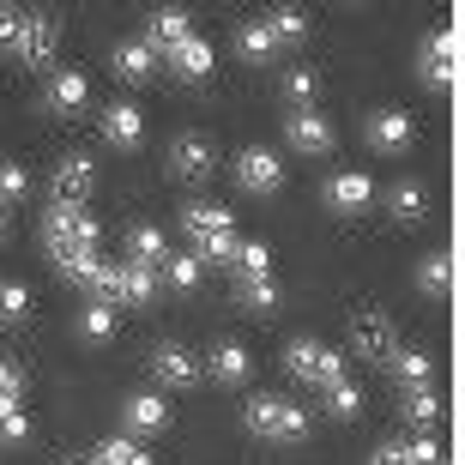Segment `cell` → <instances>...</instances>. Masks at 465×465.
Listing matches in <instances>:
<instances>
[{
    "instance_id": "6da1fadb",
    "label": "cell",
    "mask_w": 465,
    "mask_h": 465,
    "mask_svg": "<svg viewBox=\"0 0 465 465\" xmlns=\"http://www.w3.org/2000/svg\"><path fill=\"white\" fill-rule=\"evenodd\" d=\"M242 423H248V435L278 441V448H291V441H302V435H309V411H302V405H291V399H278V393L248 399V405H242Z\"/></svg>"
},
{
    "instance_id": "7a4b0ae2",
    "label": "cell",
    "mask_w": 465,
    "mask_h": 465,
    "mask_svg": "<svg viewBox=\"0 0 465 465\" xmlns=\"http://www.w3.org/2000/svg\"><path fill=\"white\" fill-rule=\"evenodd\" d=\"M0 54L49 61V54H54V18L49 13H13V6H0Z\"/></svg>"
},
{
    "instance_id": "3957f363",
    "label": "cell",
    "mask_w": 465,
    "mask_h": 465,
    "mask_svg": "<svg viewBox=\"0 0 465 465\" xmlns=\"http://www.w3.org/2000/svg\"><path fill=\"white\" fill-rule=\"evenodd\" d=\"M97 218H91L85 206H54L49 218H43V242H49V260L61 254H79V248H97Z\"/></svg>"
},
{
    "instance_id": "277c9868",
    "label": "cell",
    "mask_w": 465,
    "mask_h": 465,
    "mask_svg": "<svg viewBox=\"0 0 465 465\" xmlns=\"http://www.w3.org/2000/svg\"><path fill=\"white\" fill-rule=\"evenodd\" d=\"M291 375L327 393V387L345 381V357H339L332 345H321V339H296V345H291Z\"/></svg>"
},
{
    "instance_id": "5b68a950",
    "label": "cell",
    "mask_w": 465,
    "mask_h": 465,
    "mask_svg": "<svg viewBox=\"0 0 465 465\" xmlns=\"http://www.w3.org/2000/svg\"><path fill=\"white\" fill-rule=\"evenodd\" d=\"M417 73H423V85L448 91L453 79H460V25H448V31H435L423 49H417Z\"/></svg>"
},
{
    "instance_id": "8992f818",
    "label": "cell",
    "mask_w": 465,
    "mask_h": 465,
    "mask_svg": "<svg viewBox=\"0 0 465 465\" xmlns=\"http://www.w3.org/2000/svg\"><path fill=\"white\" fill-rule=\"evenodd\" d=\"M49 188H54V206H85L91 200V188H97V163L91 157H61L54 163V175H49Z\"/></svg>"
},
{
    "instance_id": "52a82bcc",
    "label": "cell",
    "mask_w": 465,
    "mask_h": 465,
    "mask_svg": "<svg viewBox=\"0 0 465 465\" xmlns=\"http://www.w3.org/2000/svg\"><path fill=\"white\" fill-rule=\"evenodd\" d=\"M351 351L357 357H375V362H387L399 351V339H393V321L381 309H357V321H351Z\"/></svg>"
},
{
    "instance_id": "ba28073f",
    "label": "cell",
    "mask_w": 465,
    "mask_h": 465,
    "mask_svg": "<svg viewBox=\"0 0 465 465\" xmlns=\"http://www.w3.org/2000/svg\"><path fill=\"white\" fill-rule=\"evenodd\" d=\"M152 375L163 381V387H193L200 381V357H193L188 345H175V339H163V345H152Z\"/></svg>"
},
{
    "instance_id": "9c48e42d",
    "label": "cell",
    "mask_w": 465,
    "mask_h": 465,
    "mask_svg": "<svg viewBox=\"0 0 465 465\" xmlns=\"http://www.w3.org/2000/svg\"><path fill=\"white\" fill-rule=\"evenodd\" d=\"M284 139H291V152H302V157H327L332 145H339L327 115H314V109H296V115L284 121Z\"/></svg>"
},
{
    "instance_id": "30bf717a",
    "label": "cell",
    "mask_w": 465,
    "mask_h": 465,
    "mask_svg": "<svg viewBox=\"0 0 465 465\" xmlns=\"http://www.w3.org/2000/svg\"><path fill=\"white\" fill-rule=\"evenodd\" d=\"M170 170L182 175V182H206L212 170H218V152H212V139L206 134H182L170 145Z\"/></svg>"
},
{
    "instance_id": "8fae6325",
    "label": "cell",
    "mask_w": 465,
    "mask_h": 465,
    "mask_svg": "<svg viewBox=\"0 0 465 465\" xmlns=\"http://www.w3.org/2000/svg\"><path fill=\"white\" fill-rule=\"evenodd\" d=\"M236 182H242L248 193H278V188H284V163H278L272 152L248 145V152L236 157Z\"/></svg>"
},
{
    "instance_id": "7c38bea8",
    "label": "cell",
    "mask_w": 465,
    "mask_h": 465,
    "mask_svg": "<svg viewBox=\"0 0 465 465\" xmlns=\"http://www.w3.org/2000/svg\"><path fill=\"white\" fill-rule=\"evenodd\" d=\"M369 200H375V188H369V175H362V170H339L327 182V206L345 212V218H351V212H362Z\"/></svg>"
},
{
    "instance_id": "4fadbf2b",
    "label": "cell",
    "mask_w": 465,
    "mask_h": 465,
    "mask_svg": "<svg viewBox=\"0 0 465 465\" xmlns=\"http://www.w3.org/2000/svg\"><path fill=\"white\" fill-rule=\"evenodd\" d=\"M182 36H193V31H188V13H182V6H163V13L145 18V49H152V54H170Z\"/></svg>"
},
{
    "instance_id": "5bb4252c",
    "label": "cell",
    "mask_w": 465,
    "mask_h": 465,
    "mask_svg": "<svg viewBox=\"0 0 465 465\" xmlns=\"http://www.w3.org/2000/svg\"><path fill=\"white\" fill-rule=\"evenodd\" d=\"M369 145H375V152H405V145H411V115L375 109V115H369Z\"/></svg>"
},
{
    "instance_id": "9a60e30c",
    "label": "cell",
    "mask_w": 465,
    "mask_h": 465,
    "mask_svg": "<svg viewBox=\"0 0 465 465\" xmlns=\"http://www.w3.org/2000/svg\"><path fill=\"white\" fill-rule=\"evenodd\" d=\"M104 139H109V145H121V152H134L139 139H145V115H139L134 104H109L104 109Z\"/></svg>"
},
{
    "instance_id": "2e32d148",
    "label": "cell",
    "mask_w": 465,
    "mask_h": 465,
    "mask_svg": "<svg viewBox=\"0 0 465 465\" xmlns=\"http://www.w3.org/2000/svg\"><path fill=\"white\" fill-rule=\"evenodd\" d=\"M127 260H134V266H163V260H170V236H163V230L157 224H134L127 230Z\"/></svg>"
},
{
    "instance_id": "e0dca14e",
    "label": "cell",
    "mask_w": 465,
    "mask_h": 465,
    "mask_svg": "<svg viewBox=\"0 0 465 465\" xmlns=\"http://www.w3.org/2000/svg\"><path fill=\"white\" fill-rule=\"evenodd\" d=\"M121 417H127V430H139V435H157L163 423H170V405L157 393H134L127 405H121Z\"/></svg>"
},
{
    "instance_id": "ac0fdd59",
    "label": "cell",
    "mask_w": 465,
    "mask_h": 465,
    "mask_svg": "<svg viewBox=\"0 0 465 465\" xmlns=\"http://www.w3.org/2000/svg\"><path fill=\"white\" fill-rule=\"evenodd\" d=\"M399 411H405V423H417V430L430 435L435 423H441V393H435V387H405Z\"/></svg>"
},
{
    "instance_id": "d6986e66",
    "label": "cell",
    "mask_w": 465,
    "mask_h": 465,
    "mask_svg": "<svg viewBox=\"0 0 465 465\" xmlns=\"http://www.w3.org/2000/svg\"><path fill=\"white\" fill-rule=\"evenodd\" d=\"M248 369H254V357H248L242 345H218V351L206 357V375L224 381V387H242V381H248Z\"/></svg>"
},
{
    "instance_id": "ffe728a7",
    "label": "cell",
    "mask_w": 465,
    "mask_h": 465,
    "mask_svg": "<svg viewBox=\"0 0 465 465\" xmlns=\"http://www.w3.org/2000/svg\"><path fill=\"white\" fill-rule=\"evenodd\" d=\"M170 67L182 73V79H206L212 73V43H200V36H182L170 49Z\"/></svg>"
},
{
    "instance_id": "44dd1931",
    "label": "cell",
    "mask_w": 465,
    "mask_h": 465,
    "mask_svg": "<svg viewBox=\"0 0 465 465\" xmlns=\"http://www.w3.org/2000/svg\"><path fill=\"white\" fill-rule=\"evenodd\" d=\"M157 296V272L152 266H134V260H121V291H115V302H152Z\"/></svg>"
},
{
    "instance_id": "7402d4cb",
    "label": "cell",
    "mask_w": 465,
    "mask_h": 465,
    "mask_svg": "<svg viewBox=\"0 0 465 465\" xmlns=\"http://www.w3.org/2000/svg\"><path fill=\"white\" fill-rule=\"evenodd\" d=\"M387 212H393L399 224H417V218L430 212V193L417 188V182H393V188H387Z\"/></svg>"
},
{
    "instance_id": "603a6c76",
    "label": "cell",
    "mask_w": 465,
    "mask_h": 465,
    "mask_svg": "<svg viewBox=\"0 0 465 465\" xmlns=\"http://www.w3.org/2000/svg\"><path fill=\"white\" fill-rule=\"evenodd\" d=\"M109 67H115L121 79H134V85H139V79H152V73H157V54L145 49V43H121V49L109 54Z\"/></svg>"
},
{
    "instance_id": "cb8c5ba5",
    "label": "cell",
    "mask_w": 465,
    "mask_h": 465,
    "mask_svg": "<svg viewBox=\"0 0 465 465\" xmlns=\"http://www.w3.org/2000/svg\"><path fill=\"white\" fill-rule=\"evenodd\" d=\"M182 230H188L193 242H200V236H224V230H230V212L224 206H206V200H193V206L182 212Z\"/></svg>"
},
{
    "instance_id": "d4e9b609",
    "label": "cell",
    "mask_w": 465,
    "mask_h": 465,
    "mask_svg": "<svg viewBox=\"0 0 465 465\" xmlns=\"http://www.w3.org/2000/svg\"><path fill=\"white\" fill-rule=\"evenodd\" d=\"M393 381L399 387H430V375H435V357L430 351H393Z\"/></svg>"
},
{
    "instance_id": "484cf974",
    "label": "cell",
    "mask_w": 465,
    "mask_h": 465,
    "mask_svg": "<svg viewBox=\"0 0 465 465\" xmlns=\"http://www.w3.org/2000/svg\"><path fill=\"white\" fill-rule=\"evenodd\" d=\"M85 97H91V85H85V73H54L49 79V109H85Z\"/></svg>"
},
{
    "instance_id": "4316f807",
    "label": "cell",
    "mask_w": 465,
    "mask_h": 465,
    "mask_svg": "<svg viewBox=\"0 0 465 465\" xmlns=\"http://www.w3.org/2000/svg\"><path fill=\"white\" fill-rule=\"evenodd\" d=\"M236 49H242V61H254V67H260V61H272V54H278V36L266 31V18H254V25H242V31H236Z\"/></svg>"
},
{
    "instance_id": "83f0119b",
    "label": "cell",
    "mask_w": 465,
    "mask_h": 465,
    "mask_svg": "<svg viewBox=\"0 0 465 465\" xmlns=\"http://www.w3.org/2000/svg\"><path fill=\"white\" fill-rule=\"evenodd\" d=\"M417 291L423 296H448L453 291V260L448 254H423L417 260Z\"/></svg>"
},
{
    "instance_id": "f1b7e54d",
    "label": "cell",
    "mask_w": 465,
    "mask_h": 465,
    "mask_svg": "<svg viewBox=\"0 0 465 465\" xmlns=\"http://www.w3.org/2000/svg\"><path fill=\"white\" fill-rule=\"evenodd\" d=\"M91 465H152V453L127 441V435H109L104 448H91Z\"/></svg>"
},
{
    "instance_id": "f546056e",
    "label": "cell",
    "mask_w": 465,
    "mask_h": 465,
    "mask_svg": "<svg viewBox=\"0 0 465 465\" xmlns=\"http://www.w3.org/2000/svg\"><path fill=\"white\" fill-rule=\"evenodd\" d=\"M97 266H104V254H97V248H79V254H61V260H54V272L67 278V284H85V291H91V278H97Z\"/></svg>"
},
{
    "instance_id": "4dcf8cb0",
    "label": "cell",
    "mask_w": 465,
    "mask_h": 465,
    "mask_svg": "<svg viewBox=\"0 0 465 465\" xmlns=\"http://www.w3.org/2000/svg\"><path fill=\"white\" fill-rule=\"evenodd\" d=\"M79 332H85L91 345L115 339V309H109V302H85V309H79Z\"/></svg>"
},
{
    "instance_id": "1f68e13d",
    "label": "cell",
    "mask_w": 465,
    "mask_h": 465,
    "mask_svg": "<svg viewBox=\"0 0 465 465\" xmlns=\"http://www.w3.org/2000/svg\"><path fill=\"white\" fill-rule=\"evenodd\" d=\"M266 31L278 36V49L284 43H296V36H309V13H296V6H278L272 18H266Z\"/></svg>"
},
{
    "instance_id": "d6a6232c",
    "label": "cell",
    "mask_w": 465,
    "mask_h": 465,
    "mask_svg": "<svg viewBox=\"0 0 465 465\" xmlns=\"http://www.w3.org/2000/svg\"><path fill=\"white\" fill-rule=\"evenodd\" d=\"M230 266H236L242 278H272V254H266L260 242H242V248H236V260H230Z\"/></svg>"
},
{
    "instance_id": "836d02e7",
    "label": "cell",
    "mask_w": 465,
    "mask_h": 465,
    "mask_svg": "<svg viewBox=\"0 0 465 465\" xmlns=\"http://www.w3.org/2000/svg\"><path fill=\"white\" fill-rule=\"evenodd\" d=\"M163 284H170V291H193V284H200V260L193 254H170L163 260Z\"/></svg>"
},
{
    "instance_id": "e575fe53",
    "label": "cell",
    "mask_w": 465,
    "mask_h": 465,
    "mask_svg": "<svg viewBox=\"0 0 465 465\" xmlns=\"http://www.w3.org/2000/svg\"><path fill=\"white\" fill-rule=\"evenodd\" d=\"M242 302H248L254 314H272L278 309V284L272 278H242Z\"/></svg>"
},
{
    "instance_id": "d590c367",
    "label": "cell",
    "mask_w": 465,
    "mask_h": 465,
    "mask_svg": "<svg viewBox=\"0 0 465 465\" xmlns=\"http://www.w3.org/2000/svg\"><path fill=\"white\" fill-rule=\"evenodd\" d=\"M236 230H224V236H200L193 242V260H218V266H224V260H236Z\"/></svg>"
},
{
    "instance_id": "8d00e7d4",
    "label": "cell",
    "mask_w": 465,
    "mask_h": 465,
    "mask_svg": "<svg viewBox=\"0 0 465 465\" xmlns=\"http://www.w3.org/2000/svg\"><path fill=\"white\" fill-rule=\"evenodd\" d=\"M25 193H31V175L18 170V163H0V212H6V206H18Z\"/></svg>"
},
{
    "instance_id": "74e56055",
    "label": "cell",
    "mask_w": 465,
    "mask_h": 465,
    "mask_svg": "<svg viewBox=\"0 0 465 465\" xmlns=\"http://www.w3.org/2000/svg\"><path fill=\"white\" fill-rule=\"evenodd\" d=\"M314 91H321V85H314V73H309V67H291V73H284V97H291L296 109H309V104H314Z\"/></svg>"
},
{
    "instance_id": "f35d334b",
    "label": "cell",
    "mask_w": 465,
    "mask_h": 465,
    "mask_svg": "<svg viewBox=\"0 0 465 465\" xmlns=\"http://www.w3.org/2000/svg\"><path fill=\"white\" fill-rule=\"evenodd\" d=\"M25 314H31V291L0 278V321H25Z\"/></svg>"
},
{
    "instance_id": "ab89813d",
    "label": "cell",
    "mask_w": 465,
    "mask_h": 465,
    "mask_svg": "<svg viewBox=\"0 0 465 465\" xmlns=\"http://www.w3.org/2000/svg\"><path fill=\"white\" fill-rule=\"evenodd\" d=\"M31 435V417L18 411V399H0V441H25Z\"/></svg>"
},
{
    "instance_id": "60d3db41",
    "label": "cell",
    "mask_w": 465,
    "mask_h": 465,
    "mask_svg": "<svg viewBox=\"0 0 465 465\" xmlns=\"http://www.w3.org/2000/svg\"><path fill=\"white\" fill-rule=\"evenodd\" d=\"M327 411L332 417H357L362 411V393L351 387V381H339V387H327Z\"/></svg>"
},
{
    "instance_id": "b9f144b4",
    "label": "cell",
    "mask_w": 465,
    "mask_h": 465,
    "mask_svg": "<svg viewBox=\"0 0 465 465\" xmlns=\"http://www.w3.org/2000/svg\"><path fill=\"white\" fill-rule=\"evenodd\" d=\"M405 460L411 465H441V441H435V435H417V441H405Z\"/></svg>"
},
{
    "instance_id": "7bdbcfd3",
    "label": "cell",
    "mask_w": 465,
    "mask_h": 465,
    "mask_svg": "<svg viewBox=\"0 0 465 465\" xmlns=\"http://www.w3.org/2000/svg\"><path fill=\"white\" fill-rule=\"evenodd\" d=\"M18 393H25V369L13 357H0V399H18Z\"/></svg>"
},
{
    "instance_id": "ee69618b",
    "label": "cell",
    "mask_w": 465,
    "mask_h": 465,
    "mask_svg": "<svg viewBox=\"0 0 465 465\" xmlns=\"http://www.w3.org/2000/svg\"><path fill=\"white\" fill-rule=\"evenodd\" d=\"M369 465H411V460H405V441H387V448H375V453H369Z\"/></svg>"
},
{
    "instance_id": "f6af8a7d",
    "label": "cell",
    "mask_w": 465,
    "mask_h": 465,
    "mask_svg": "<svg viewBox=\"0 0 465 465\" xmlns=\"http://www.w3.org/2000/svg\"><path fill=\"white\" fill-rule=\"evenodd\" d=\"M0 242H6V212H0Z\"/></svg>"
},
{
    "instance_id": "bcb514c9",
    "label": "cell",
    "mask_w": 465,
    "mask_h": 465,
    "mask_svg": "<svg viewBox=\"0 0 465 465\" xmlns=\"http://www.w3.org/2000/svg\"><path fill=\"white\" fill-rule=\"evenodd\" d=\"M61 465H91V460H61Z\"/></svg>"
}]
</instances>
